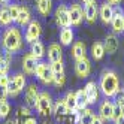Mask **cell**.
Segmentation results:
<instances>
[{"mask_svg":"<svg viewBox=\"0 0 124 124\" xmlns=\"http://www.w3.org/2000/svg\"><path fill=\"white\" fill-rule=\"evenodd\" d=\"M30 52L36 57L38 60L43 58V55L46 54V51H45V46H43V43L40 40H36V42H33L30 43Z\"/></svg>","mask_w":124,"mask_h":124,"instance_id":"obj_26","label":"cell"},{"mask_svg":"<svg viewBox=\"0 0 124 124\" xmlns=\"http://www.w3.org/2000/svg\"><path fill=\"white\" fill-rule=\"evenodd\" d=\"M106 2H108V3H111V5H118V3L121 2V0H106Z\"/></svg>","mask_w":124,"mask_h":124,"instance_id":"obj_43","label":"cell"},{"mask_svg":"<svg viewBox=\"0 0 124 124\" xmlns=\"http://www.w3.org/2000/svg\"><path fill=\"white\" fill-rule=\"evenodd\" d=\"M123 20H124V15H123Z\"/></svg>","mask_w":124,"mask_h":124,"instance_id":"obj_47","label":"cell"},{"mask_svg":"<svg viewBox=\"0 0 124 124\" xmlns=\"http://www.w3.org/2000/svg\"><path fill=\"white\" fill-rule=\"evenodd\" d=\"M99 85H97L94 81H88L84 87V93L87 96V102L88 105H93L99 100Z\"/></svg>","mask_w":124,"mask_h":124,"instance_id":"obj_13","label":"cell"},{"mask_svg":"<svg viewBox=\"0 0 124 124\" xmlns=\"http://www.w3.org/2000/svg\"><path fill=\"white\" fill-rule=\"evenodd\" d=\"M105 46H103V42L96 40L93 45H91V57L93 60H102L105 57Z\"/></svg>","mask_w":124,"mask_h":124,"instance_id":"obj_25","label":"cell"},{"mask_svg":"<svg viewBox=\"0 0 124 124\" xmlns=\"http://www.w3.org/2000/svg\"><path fill=\"white\" fill-rule=\"evenodd\" d=\"M11 24H12V18L9 14V5H2L0 6V25L9 27Z\"/></svg>","mask_w":124,"mask_h":124,"instance_id":"obj_24","label":"cell"},{"mask_svg":"<svg viewBox=\"0 0 124 124\" xmlns=\"http://www.w3.org/2000/svg\"><path fill=\"white\" fill-rule=\"evenodd\" d=\"M21 124H38L36 118H33V117H29V118H24L21 121Z\"/></svg>","mask_w":124,"mask_h":124,"instance_id":"obj_39","label":"cell"},{"mask_svg":"<svg viewBox=\"0 0 124 124\" xmlns=\"http://www.w3.org/2000/svg\"><path fill=\"white\" fill-rule=\"evenodd\" d=\"M2 48L11 54L23 49V33L18 25H9L5 29L2 34Z\"/></svg>","mask_w":124,"mask_h":124,"instance_id":"obj_1","label":"cell"},{"mask_svg":"<svg viewBox=\"0 0 124 124\" xmlns=\"http://www.w3.org/2000/svg\"><path fill=\"white\" fill-rule=\"evenodd\" d=\"M0 75H2V73H0Z\"/></svg>","mask_w":124,"mask_h":124,"instance_id":"obj_48","label":"cell"},{"mask_svg":"<svg viewBox=\"0 0 124 124\" xmlns=\"http://www.w3.org/2000/svg\"><path fill=\"white\" fill-rule=\"evenodd\" d=\"M51 70H52V84L55 87H63L66 84V72H64V64L63 61H55V63H49Z\"/></svg>","mask_w":124,"mask_h":124,"instance_id":"obj_7","label":"cell"},{"mask_svg":"<svg viewBox=\"0 0 124 124\" xmlns=\"http://www.w3.org/2000/svg\"><path fill=\"white\" fill-rule=\"evenodd\" d=\"M91 124H103V120L99 117V115H94V118H93V123Z\"/></svg>","mask_w":124,"mask_h":124,"instance_id":"obj_40","label":"cell"},{"mask_svg":"<svg viewBox=\"0 0 124 124\" xmlns=\"http://www.w3.org/2000/svg\"><path fill=\"white\" fill-rule=\"evenodd\" d=\"M39 63V60L34 57L31 52H27L24 57H23V73L24 75H34V72H36V66Z\"/></svg>","mask_w":124,"mask_h":124,"instance_id":"obj_11","label":"cell"},{"mask_svg":"<svg viewBox=\"0 0 124 124\" xmlns=\"http://www.w3.org/2000/svg\"><path fill=\"white\" fill-rule=\"evenodd\" d=\"M0 3H2V5H9L11 0H0Z\"/></svg>","mask_w":124,"mask_h":124,"instance_id":"obj_44","label":"cell"},{"mask_svg":"<svg viewBox=\"0 0 124 124\" xmlns=\"http://www.w3.org/2000/svg\"><path fill=\"white\" fill-rule=\"evenodd\" d=\"M72 57L75 58V61L87 57V46H85L84 42L76 40L73 45H72Z\"/></svg>","mask_w":124,"mask_h":124,"instance_id":"obj_21","label":"cell"},{"mask_svg":"<svg viewBox=\"0 0 124 124\" xmlns=\"http://www.w3.org/2000/svg\"><path fill=\"white\" fill-rule=\"evenodd\" d=\"M75 73L78 78H82V79L88 78V75L91 73V61L87 57L81 58V60H76L75 61Z\"/></svg>","mask_w":124,"mask_h":124,"instance_id":"obj_12","label":"cell"},{"mask_svg":"<svg viewBox=\"0 0 124 124\" xmlns=\"http://www.w3.org/2000/svg\"><path fill=\"white\" fill-rule=\"evenodd\" d=\"M9 79H11V76L8 75V73L0 75V87H3V88H9Z\"/></svg>","mask_w":124,"mask_h":124,"instance_id":"obj_37","label":"cell"},{"mask_svg":"<svg viewBox=\"0 0 124 124\" xmlns=\"http://www.w3.org/2000/svg\"><path fill=\"white\" fill-rule=\"evenodd\" d=\"M11 114V103L9 102H0V120H6Z\"/></svg>","mask_w":124,"mask_h":124,"instance_id":"obj_32","label":"cell"},{"mask_svg":"<svg viewBox=\"0 0 124 124\" xmlns=\"http://www.w3.org/2000/svg\"><path fill=\"white\" fill-rule=\"evenodd\" d=\"M75 39V33L70 27H66V29H61L60 30V43L63 46H69L72 45V42Z\"/></svg>","mask_w":124,"mask_h":124,"instance_id":"obj_22","label":"cell"},{"mask_svg":"<svg viewBox=\"0 0 124 124\" xmlns=\"http://www.w3.org/2000/svg\"><path fill=\"white\" fill-rule=\"evenodd\" d=\"M48 60L49 63H55V61H63V49H61L60 43H51L48 46Z\"/></svg>","mask_w":124,"mask_h":124,"instance_id":"obj_19","label":"cell"},{"mask_svg":"<svg viewBox=\"0 0 124 124\" xmlns=\"http://www.w3.org/2000/svg\"><path fill=\"white\" fill-rule=\"evenodd\" d=\"M75 94H76V106H78V111L85 109L87 106H88V102H87V96L84 93V88L75 91Z\"/></svg>","mask_w":124,"mask_h":124,"instance_id":"obj_31","label":"cell"},{"mask_svg":"<svg viewBox=\"0 0 124 124\" xmlns=\"http://www.w3.org/2000/svg\"><path fill=\"white\" fill-rule=\"evenodd\" d=\"M25 87H27V79H25L24 73L23 72H16L11 76L9 79V96L12 97H16V96H20L24 90H25Z\"/></svg>","mask_w":124,"mask_h":124,"instance_id":"obj_3","label":"cell"},{"mask_svg":"<svg viewBox=\"0 0 124 124\" xmlns=\"http://www.w3.org/2000/svg\"><path fill=\"white\" fill-rule=\"evenodd\" d=\"M123 9L118 8H114V16L111 20V27L114 30V33H123L124 31V20H123Z\"/></svg>","mask_w":124,"mask_h":124,"instance_id":"obj_14","label":"cell"},{"mask_svg":"<svg viewBox=\"0 0 124 124\" xmlns=\"http://www.w3.org/2000/svg\"><path fill=\"white\" fill-rule=\"evenodd\" d=\"M18 12H20V6L16 3H9V14H11L12 23H15L16 18H18Z\"/></svg>","mask_w":124,"mask_h":124,"instance_id":"obj_33","label":"cell"},{"mask_svg":"<svg viewBox=\"0 0 124 124\" xmlns=\"http://www.w3.org/2000/svg\"><path fill=\"white\" fill-rule=\"evenodd\" d=\"M78 112H79V123L78 124H91L93 123V118L96 114L90 108H85V109L78 111Z\"/></svg>","mask_w":124,"mask_h":124,"instance_id":"obj_28","label":"cell"},{"mask_svg":"<svg viewBox=\"0 0 124 124\" xmlns=\"http://www.w3.org/2000/svg\"><path fill=\"white\" fill-rule=\"evenodd\" d=\"M52 108H54V103H52V97L48 91H40L38 102H36V109L38 112L42 115V117H48V115L52 112Z\"/></svg>","mask_w":124,"mask_h":124,"instance_id":"obj_4","label":"cell"},{"mask_svg":"<svg viewBox=\"0 0 124 124\" xmlns=\"http://www.w3.org/2000/svg\"><path fill=\"white\" fill-rule=\"evenodd\" d=\"M31 11L29 6H20V12H18V18H16V25L18 27H27L29 23L31 21Z\"/></svg>","mask_w":124,"mask_h":124,"instance_id":"obj_18","label":"cell"},{"mask_svg":"<svg viewBox=\"0 0 124 124\" xmlns=\"http://www.w3.org/2000/svg\"><path fill=\"white\" fill-rule=\"evenodd\" d=\"M69 16H70V25H81L84 21V9L81 8V5L78 3H72L69 6Z\"/></svg>","mask_w":124,"mask_h":124,"instance_id":"obj_10","label":"cell"},{"mask_svg":"<svg viewBox=\"0 0 124 124\" xmlns=\"http://www.w3.org/2000/svg\"><path fill=\"white\" fill-rule=\"evenodd\" d=\"M39 88L36 84H30L25 87L24 90V102L27 108H36V102H38V97H39Z\"/></svg>","mask_w":124,"mask_h":124,"instance_id":"obj_9","label":"cell"},{"mask_svg":"<svg viewBox=\"0 0 124 124\" xmlns=\"http://www.w3.org/2000/svg\"><path fill=\"white\" fill-rule=\"evenodd\" d=\"M114 106L115 103H112L111 100H103L99 106V117L103 121H111L112 120V114H114Z\"/></svg>","mask_w":124,"mask_h":124,"instance_id":"obj_16","label":"cell"},{"mask_svg":"<svg viewBox=\"0 0 124 124\" xmlns=\"http://www.w3.org/2000/svg\"><path fill=\"white\" fill-rule=\"evenodd\" d=\"M11 63H12V54L11 52H6L3 54V58L0 60V73H9V69H11Z\"/></svg>","mask_w":124,"mask_h":124,"instance_id":"obj_29","label":"cell"},{"mask_svg":"<svg viewBox=\"0 0 124 124\" xmlns=\"http://www.w3.org/2000/svg\"><path fill=\"white\" fill-rule=\"evenodd\" d=\"M97 16H99V6L96 5V2H91L84 6V18L88 24H93Z\"/></svg>","mask_w":124,"mask_h":124,"instance_id":"obj_20","label":"cell"},{"mask_svg":"<svg viewBox=\"0 0 124 124\" xmlns=\"http://www.w3.org/2000/svg\"><path fill=\"white\" fill-rule=\"evenodd\" d=\"M3 124H20V118H15V120H8Z\"/></svg>","mask_w":124,"mask_h":124,"instance_id":"obj_41","label":"cell"},{"mask_svg":"<svg viewBox=\"0 0 124 124\" xmlns=\"http://www.w3.org/2000/svg\"><path fill=\"white\" fill-rule=\"evenodd\" d=\"M36 78L43 84V85H51L52 84V70L51 64H48L46 61H39L36 66V72H34Z\"/></svg>","mask_w":124,"mask_h":124,"instance_id":"obj_5","label":"cell"},{"mask_svg":"<svg viewBox=\"0 0 124 124\" xmlns=\"http://www.w3.org/2000/svg\"><path fill=\"white\" fill-rule=\"evenodd\" d=\"M114 123H115V124H124V114L121 115V117H120L117 121H114Z\"/></svg>","mask_w":124,"mask_h":124,"instance_id":"obj_42","label":"cell"},{"mask_svg":"<svg viewBox=\"0 0 124 124\" xmlns=\"http://www.w3.org/2000/svg\"><path fill=\"white\" fill-rule=\"evenodd\" d=\"M54 16H55V24L58 25L60 29H66V27H70V16H69V8L66 5H60L55 12H54Z\"/></svg>","mask_w":124,"mask_h":124,"instance_id":"obj_8","label":"cell"},{"mask_svg":"<svg viewBox=\"0 0 124 124\" xmlns=\"http://www.w3.org/2000/svg\"><path fill=\"white\" fill-rule=\"evenodd\" d=\"M120 79L117 72L114 70H103L100 75V81H99V90L102 91V94L106 99H112L115 97V94L120 90Z\"/></svg>","mask_w":124,"mask_h":124,"instance_id":"obj_2","label":"cell"},{"mask_svg":"<svg viewBox=\"0 0 124 124\" xmlns=\"http://www.w3.org/2000/svg\"><path fill=\"white\" fill-rule=\"evenodd\" d=\"M3 54H5V49H3V48H0V60L3 58Z\"/></svg>","mask_w":124,"mask_h":124,"instance_id":"obj_46","label":"cell"},{"mask_svg":"<svg viewBox=\"0 0 124 124\" xmlns=\"http://www.w3.org/2000/svg\"><path fill=\"white\" fill-rule=\"evenodd\" d=\"M36 9L42 16H48L52 11V0H34Z\"/></svg>","mask_w":124,"mask_h":124,"instance_id":"obj_23","label":"cell"},{"mask_svg":"<svg viewBox=\"0 0 124 124\" xmlns=\"http://www.w3.org/2000/svg\"><path fill=\"white\" fill-rule=\"evenodd\" d=\"M21 117H24V118H29V117H31V112H30V108H27V106H23V108H20L18 109V117L16 118H21Z\"/></svg>","mask_w":124,"mask_h":124,"instance_id":"obj_36","label":"cell"},{"mask_svg":"<svg viewBox=\"0 0 124 124\" xmlns=\"http://www.w3.org/2000/svg\"><path fill=\"white\" fill-rule=\"evenodd\" d=\"M115 105H118L120 108L124 109V90L123 88H120L118 93L115 94Z\"/></svg>","mask_w":124,"mask_h":124,"instance_id":"obj_34","label":"cell"},{"mask_svg":"<svg viewBox=\"0 0 124 124\" xmlns=\"http://www.w3.org/2000/svg\"><path fill=\"white\" fill-rule=\"evenodd\" d=\"M81 2H82L84 5H88V3H91V2H96V0H81Z\"/></svg>","mask_w":124,"mask_h":124,"instance_id":"obj_45","label":"cell"},{"mask_svg":"<svg viewBox=\"0 0 124 124\" xmlns=\"http://www.w3.org/2000/svg\"><path fill=\"white\" fill-rule=\"evenodd\" d=\"M52 112L57 114V117H63V115H69V109L66 106V102L64 99H58L54 105V108H52Z\"/></svg>","mask_w":124,"mask_h":124,"instance_id":"obj_30","label":"cell"},{"mask_svg":"<svg viewBox=\"0 0 124 124\" xmlns=\"http://www.w3.org/2000/svg\"><path fill=\"white\" fill-rule=\"evenodd\" d=\"M103 46H105V52H108V54H115V52L118 51V46H120V42H118L117 34H115V33L106 34L105 42H103Z\"/></svg>","mask_w":124,"mask_h":124,"instance_id":"obj_17","label":"cell"},{"mask_svg":"<svg viewBox=\"0 0 124 124\" xmlns=\"http://www.w3.org/2000/svg\"><path fill=\"white\" fill-rule=\"evenodd\" d=\"M64 102H66V106L69 109V114H75L78 112V106H76V94L75 91H69L64 97Z\"/></svg>","mask_w":124,"mask_h":124,"instance_id":"obj_27","label":"cell"},{"mask_svg":"<svg viewBox=\"0 0 124 124\" xmlns=\"http://www.w3.org/2000/svg\"><path fill=\"white\" fill-rule=\"evenodd\" d=\"M114 16V6L108 2H105L99 6V18L103 24H111V20Z\"/></svg>","mask_w":124,"mask_h":124,"instance_id":"obj_15","label":"cell"},{"mask_svg":"<svg viewBox=\"0 0 124 124\" xmlns=\"http://www.w3.org/2000/svg\"><path fill=\"white\" fill-rule=\"evenodd\" d=\"M123 114H124V109L120 108L118 105H115V106H114V114H112V121H117Z\"/></svg>","mask_w":124,"mask_h":124,"instance_id":"obj_35","label":"cell"},{"mask_svg":"<svg viewBox=\"0 0 124 124\" xmlns=\"http://www.w3.org/2000/svg\"><path fill=\"white\" fill-rule=\"evenodd\" d=\"M8 97H9V90H8V88L0 87V102H6Z\"/></svg>","mask_w":124,"mask_h":124,"instance_id":"obj_38","label":"cell"},{"mask_svg":"<svg viewBox=\"0 0 124 124\" xmlns=\"http://www.w3.org/2000/svg\"><path fill=\"white\" fill-rule=\"evenodd\" d=\"M40 34H42V25L38 20H31L29 23V25L25 27V33H24V40L33 43L40 39Z\"/></svg>","mask_w":124,"mask_h":124,"instance_id":"obj_6","label":"cell"}]
</instances>
